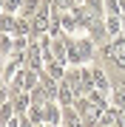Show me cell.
I'll use <instances>...</instances> for the list:
<instances>
[{
    "instance_id": "1",
    "label": "cell",
    "mask_w": 125,
    "mask_h": 127,
    "mask_svg": "<svg viewBox=\"0 0 125 127\" xmlns=\"http://www.w3.org/2000/svg\"><path fill=\"white\" fill-rule=\"evenodd\" d=\"M108 54L114 57V62L120 65V68H125V34L114 37V42L108 45Z\"/></svg>"
},
{
    "instance_id": "2",
    "label": "cell",
    "mask_w": 125,
    "mask_h": 127,
    "mask_svg": "<svg viewBox=\"0 0 125 127\" xmlns=\"http://www.w3.org/2000/svg\"><path fill=\"white\" fill-rule=\"evenodd\" d=\"M80 99V93L74 91V88L68 85V82H60V91H57V102L63 104V107H71V104H74Z\"/></svg>"
},
{
    "instance_id": "3",
    "label": "cell",
    "mask_w": 125,
    "mask_h": 127,
    "mask_svg": "<svg viewBox=\"0 0 125 127\" xmlns=\"http://www.w3.org/2000/svg\"><path fill=\"white\" fill-rule=\"evenodd\" d=\"M65 62H57V59H48L46 65H43V73L46 76H51V79H57V82H63V76H65Z\"/></svg>"
},
{
    "instance_id": "4",
    "label": "cell",
    "mask_w": 125,
    "mask_h": 127,
    "mask_svg": "<svg viewBox=\"0 0 125 127\" xmlns=\"http://www.w3.org/2000/svg\"><path fill=\"white\" fill-rule=\"evenodd\" d=\"M91 76H94V91H102V93H111V85H108V76L100 65H91Z\"/></svg>"
},
{
    "instance_id": "5",
    "label": "cell",
    "mask_w": 125,
    "mask_h": 127,
    "mask_svg": "<svg viewBox=\"0 0 125 127\" xmlns=\"http://www.w3.org/2000/svg\"><path fill=\"white\" fill-rule=\"evenodd\" d=\"M43 3H46V0H23V6H20V17H26V20H31L34 14H37L40 9H43Z\"/></svg>"
},
{
    "instance_id": "6",
    "label": "cell",
    "mask_w": 125,
    "mask_h": 127,
    "mask_svg": "<svg viewBox=\"0 0 125 127\" xmlns=\"http://www.w3.org/2000/svg\"><path fill=\"white\" fill-rule=\"evenodd\" d=\"M111 104L120 113H125V88H114L111 91Z\"/></svg>"
},
{
    "instance_id": "7",
    "label": "cell",
    "mask_w": 125,
    "mask_h": 127,
    "mask_svg": "<svg viewBox=\"0 0 125 127\" xmlns=\"http://www.w3.org/2000/svg\"><path fill=\"white\" fill-rule=\"evenodd\" d=\"M20 6H23V0H3V11H9V14H17Z\"/></svg>"
},
{
    "instance_id": "8",
    "label": "cell",
    "mask_w": 125,
    "mask_h": 127,
    "mask_svg": "<svg viewBox=\"0 0 125 127\" xmlns=\"http://www.w3.org/2000/svg\"><path fill=\"white\" fill-rule=\"evenodd\" d=\"M20 124H23V116H14L11 122H6L3 127H20Z\"/></svg>"
}]
</instances>
